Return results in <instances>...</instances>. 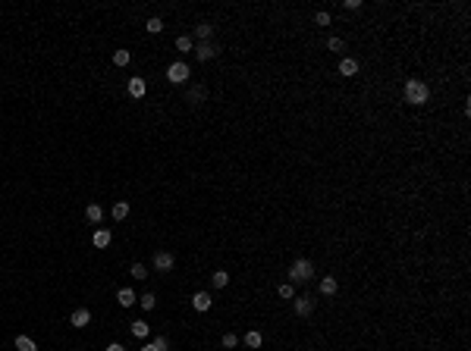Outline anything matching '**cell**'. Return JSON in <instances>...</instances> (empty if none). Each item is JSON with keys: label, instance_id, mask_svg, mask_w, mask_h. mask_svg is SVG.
Wrapping results in <instances>:
<instances>
[{"label": "cell", "instance_id": "6da1fadb", "mask_svg": "<svg viewBox=\"0 0 471 351\" xmlns=\"http://www.w3.org/2000/svg\"><path fill=\"white\" fill-rule=\"evenodd\" d=\"M405 101L412 103V107H421V103H427V101H430V88H427V82H421V79H408V82H405Z\"/></svg>", "mask_w": 471, "mask_h": 351}, {"label": "cell", "instance_id": "7a4b0ae2", "mask_svg": "<svg viewBox=\"0 0 471 351\" xmlns=\"http://www.w3.org/2000/svg\"><path fill=\"white\" fill-rule=\"evenodd\" d=\"M311 276H314V264H311V260H292V267H289V282H292V286H295V282H308L311 279Z\"/></svg>", "mask_w": 471, "mask_h": 351}, {"label": "cell", "instance_id": "3957f363", "mask_svg": "<svg viewBox=\"0 0 471 351\" xmlns=\"http://www.w3.org/2000/svg\"><path fill=\"white\" fill-rule=\"evenodd\" d=\"M167 79L173 82V85H185V82H189V66H185L182 60H179V63H170L167 66Z\"/></svg>", "mask_w": 471, "mask_h": 351}, {"label": "cell", "instance_id": "277c9868", "mask_svg": "<svg viewBox=\"0 0 471 351\" xmlns=\"http://www.w3.org/2000/svg\"><path fill=\"white\" fill-rule=\"evenodd\" d=\"M173 264H176V260H173V254H170V251H157L154 254V270L157 273H170V270H173Z\"/></svg>", "mask_w": 471, "mask_h": 351}, {"label": "cell", "instance_id": "5b68a950", "mask_svg": "<svg viewBox=\"0 0 471 351\" xmlns=\"http://www.w3.org/2000/svg\"><path fill=\"white\" fill-rule=\"evenodd\" d=\"M69 323L76 326V330H82V326H88V323H91V310H88V308H79V310H72Z\"/></svg>", "mask_w": 471, "mask_h": 351}, {"label": "cell", "instance_id": "8992f818", "mask_svg": "<svg viewBox=\"0 0 471 351\" xmlns=\"http://www.w3.org/2000/svg\"><path fill=\"white\" fill-rule=\"evenodd\" d=\"M292 308H295V313H298V317H308V313L314 310V298H311V295H302V298H295V304H292Z\"/></svg>", "mask_w": 471, "mask_h": 351}, {"label": "cell", "instance_id": "52a82bcc", "mask_svg": "<svg viewBox=\"0 0 471 351\" xmlns=\"http://www.w3.org/2000/svg\"><path fill=\"white\" fill-rule=\"evenodd\" d=\"M195 57L201 60V63H204V60H214L217 57V47L211 41H198V47H195Z\"/></svg>", "mask_w": 471, "mask_h": 351}, {"label": "cell", "instance_id": "ba28073f", "mask_svg": "<svg viewBox=\"0 0 471 351\" xmlns=\"http://www.w3.org/2000/svg\"><path fill=\"white\" fill-rule=\"evenodd\" d=\"M211 304H214V298L207 292H195V295H192V308H195V310H211Z\"/></svg>", "mask_w": 471, "mask_h": 351}, {"label": "cell", "instance_id": "9c48e42d", "mask_svg": "<svg viewBox=\"0 0 471 351\" xmlns=\"http://www.w3.org/2000/svg\"><path fill=\"white\" fill-rule=\"evenodd\" d=\"M204 98H207V88L204 85H192L189 91H185V101H189V103H204Z\"/></svg>", "mask_w": 471, "mask_h": 351}, {"label": "cell", "instance_id": "30bf717a", "mask_svg": "<svg viewBox=\"0 0 471 351\" xmlns=\"http://www.w3.org/2000/svg\"><path fill=\"white\" fill-rule=\"evenodd\" d=\"M355 72H358V60H352V57L339 60V76H355Z\"/></svg>", "mask_w": 471, "mask_h": 351}, {"label": "cell", "instance_id": "8fae6325", "mask_svg": "<svg viewBox=\"0 0 471 351\" xmlns=\"http://www.w3.org/2000/svg\"><path fill=\"white\" fill-rule=\"evenodd\" d=\"M336 289H339V282L333 279V276H324V279H320V295H336Z\"/></svg>", "mask_w": 471, "mask_h": 351}, {"label": "cell", "instance_id": "7c38bea8", "mask_svg": "<svg viewBox=\"0 0 471 351\" xmlns=\"http://www.w3.org/2000/svg\"><path fill=\"white\" fill-rule=\"evenodd\" d=\"M211 35H214V25H211V22H198V25H195V38H198V41H211Z\"/></svg>", "mask_w": 471, "mask_h": 351}, {"label": "cell", "instance_id": "4fadbf2b", "mask_svg": "<svg viewBox=\"0 0 471 351\" xmlns=\"http://www.w3.org/2000/svg\"><path fill=\"white\" fill-rule=\"evenodd\" d=\"M116 301L123 304V308H132V304H135V292H132V289H119V292H116Z\"/></svg>", "mask_w": 471, "mask_h": 351}, {"label": "cell", "instance_id": "5bb4252c", "mask_svg": "<svg viewBox=\"0 0 471 351\" xmlns=\"http://www.w3.org/2000/svg\"><path fill=\"white\" fill-rule=\"evenodd\" d=\"M91 242H94V248H107L110 245V229H98V232L91 235Z\"/></svg>", "mask_w": 471, "mask_h": 351}, {"label": "cell", "instance_id": "9a60e30c", "mask_svg": "<svg viewBox=\"0 0 471 351\" xmlns=\"http://www.w3.org/2000/svg\"><path fill=\"white\" fill-rule=\"evenodd\" d=\"M129 94L132 98H145V79H129Z\"/></svg>", "mask_w": 471, "mask_h": 351}, {"label": "cell", "instance_id": "2e32d148", "mask_svg": "<svg viewBox=\"0 0 471 351\" xmlns=\"http://www.w3.org/2000/svg\"><path fill=\"white\" fill-rule=\"evenodd\" d=\"M245 345H248V348H261V345H264V335L255 332V330H248V332H245Z\"/></svg>", "mask_w": 471, "mask_h": 351}, {"label": "cell", "instance_id": "e0dca14e", "mask_svg": "<svg viewBox=\"0 0 471 351\" xmlns=\"http://www.w3.org/2000/svg\"><path fill=\"white\" fill-rule=\"evenodd\" d=\"M211 286H214V289H226V286H229V276H226V270H217V273L211 276Z\"/></svg>", "mask_w": 471, "mask_h": 351}, {"label": "cell", "instance_id": "ac0fdd59", "mask_svg": "<svg viewBox=\"0 0 471 351\" xmlns=\"http://www.w3.org/2000/svg\"><path fill=\"white\" fill-rule=\"evenodd\" d=\"M16 348L19 351H38V345H35L28 335H16Z\"/></svg>", "mask_w": 471, "mask_h": 351}, {"label": "cell", "instance_id": "d6986e66", "mask_svg": "<svg viewBox=\"0 0 471 351\" xmlns=\"http://www.w3.org/2000/svg\"><path fill=\"white\" fill-rule=\"evenodd\" d=\"M85 216H88V220H91V223H101V216H104L101 204H88V207H85Z\"/></svg>", "mask_w": 471, "mask_h": 351}, {"label": "cell", "instance_id": "ffe728a7", "mask_svg": "<svg viewBox=\"0 0 471 351\" xmlns=\"http://www.w3.org/2000/svg\"><path fill=\"white\" fill-rule=\"evenodd\" d=\"M126 216H129V204H126V201H116L113 204V220H126Z\"/></svg>", "mask_w": 471, "mask_h": 351}, {"label": "cell", "instance_id": "44dd1931", "mask_svg": "<svg viewBox=\"0 0 471 351\" xmlns=\"http://www.w3.org/2000/svg\"><path fill=\"white\" fill-rule=\"evenodd\" d=\"M176 47L182 50V54H189V50H195V44H192L189 35H179V38H176Z\"/></svg>", "mask_w": 471, "mask_h": 351}, {"label": "cell", "instance_id": "7402d4cb", "mask_svg": "<svg viewBox=\"0 0 471 351\" xmlns=\"http://www.w3.org/2000/svg\"><path fill=\"white\" fill-rule=\"evenodd\" d=\"M132 335H138V339H148V323H145V320H135V323H132Z\"/></svg>", "mask_w": 471, "mask_h": 351}, {"label": "cell", "instance_id": "603a6c76", "mask_svg": "<svg viewBox=\"0 0 471 351\" xmlns=\"http://www.w3.org/2000/svg\"><path fill=\"white\" fill-rule=\"evenodd\" d=\"M145 28H148V32H151V35H160V32H163V22L157 19V16H151V19H148V25H145Z\"/></svg>", "mask_w": 471, "mask_h": 351}, {"label": "cell", "instance_id": "cb8c5ba5", "mask_svg": "<svg viewBox=\"0 0 471 351\" xmlns=\"http://www.w3.org/2000/svg\"><path fill=\"white\" fill-rule=\"evenodd\" d=\"M129 60H132L129 50H116V54H113V63H116V66H129Z\"/></svg>", "mask_w": 471, "mask_h": 351}, {"label": "cell", "instance_id": "d4e9b609", "mask_svg": "<svg viewBox=\"0 0 471 351\" xmlns=\"http://www.w3.org/2000/svg\"><path fill=\"white\" fill-rule=\"evenodd\" d=\"M327 50L339 54V50H346V41H342V38H330V41H327Z\"/></svg>", "mask_w": 471, "mask_h": 351}, {"label": "cell", "instance_id": "484cf974", "mask_svg": "<svg viewBox=\"0 0 471 351\" xmlns=\"http://www.w3.org/2000/svg\"><path fill=\"white\" fill-rule=\"evenodd\" d=\"M145 276H148L145 264H132V279H145Z\"/></svg>", "mask_w": 471, "mask_h": 351}, {"label": "cell", "instance_id": "4316f807", "mask_svg": "<svg viewBox=\"0 0 471 351\" xmlns=\"http://www.w3.org/2000/svg\"><path fill=\"white\" fill-rule=\"evenodd\" d=\"M154 304H157V298H154L151 292H145V295H141V308H145V310H154Z\"/></svg>", "mask_w": 471, "mask_h": 351}, {"label": "cell", "instance_id": "83f0119b", "mask_svg": "<svg viewBox=\"0 0 471 351\" xmlns=\"http://www.w3.org/2000/svg\"><path fill=\"white\" fill-rule=\"evenodd\" d=\"M276 292H280V298H292V295H295V289H292V282H283V286L276 289Z\"/></svg>", "mask_w": 471, "mask_h": 351}, {"label": "cell", "instance_id": "f1b7e54d", "mask_svg": "<svg viewBox=\"0 0 471 351\" xmlns=\"http://www.w3.org/2000/svg\"><path fill=\"white\" fill-rule=\"evenodd\" d=\"M239 345V335L236 332H226V335H223V348H236Z\"/></svg>", "mask_w": 471, "mask_h": 351}, {"label": "cell", "instance_id": "f546056e", "mask_svg": "<svg viewBox=\"0 0 471 351\" xmlns=\"http://www.w3.org/2000/svg\"><path fill=\"white\" fill-rule=\"evenodd\" d=\"M151 345H154L157 351H167V348H170V339H167V335H157V339L151 342Z\"/></svg>", "mask_w": 471, "mask_h": 351}, {"label": "cell", "instance_id": "4dcf8cb0", "mask_svg": "<svg viewBox=\"0 0 471 351\" xmlns=\"http://www.w3.org/2000/svg\"><path fill=\"white\" fill-rule=\"evenodd\" d=\"M314 22H317V25H330V13H314Z\"/></svg>", "mask_w": 471, "mask_h": 351}, {"label": "cell", "instance_id": "1f68e13d", "mask_svg": "<svg viewBox=\"0 0 471 351\" xmlns=\"http://www.w3.org/2000/svg\"><path fill=\"white\" fill-rule=\"evenodd\" d=\"M342 10H349V13L361 10V0H346V3H342Z\"/></svg>", "mask_w": 471, "mask_h": 351}, {"label": "cell", "instance_id": "d6a6232c", "mask_svg": "<svg viewBox=\"0 0 471 351\" xmlns=\"http://www.w3.org/2000/svg\"><path fill=\"white\" fill-rule=\"evenodd\" d=\"M107 351H126V348L119 345V342H110V345H107Z\"/></svg>", "mask_w": 471, "mask_h": 351}, {"label": "cell", "instance_id": "836d02e7", "mask_svg": "<svg viewBox=\"0 0 471 351\" xmlns=\"http://www.w3.org/2000/svg\"><path fill=\"white\" fill-rule=\"evenodd\" d=\"M141 351H157V348H154V345H145V348H141Z\"/></svg>", "mask_w": 471, "mask_h": 351}]
</instances>
